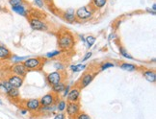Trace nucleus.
<instances>
[{"label":"nucleus","mask_w":156,"mask_h":119,"mask_svg":"<svg viewBox=\"0 0 156 119\" xmlns=\"http://www.w3.org/2000/svg\"><path fill=\"white\" fill-rule=\"evenodd\" d=\"M44 4H47L48 6H50L53 4V0H44Z\"/></svg>","instance_id":"nucleus-37"},{"label":"nucleus","mask_w":156,"mask_h":119,"mask_svg":"<svg viewBox=\"0 0 156 119\" xmlns=\"http://www.w3.org/2000/svg\"><path fill=\"white\" fill-rule=\"evenodd\" d=\"M79 37L81 38V40H82V41H84V42H85V38H84V36H81V35H80Z\"/></svg>","instance_id":"nucleus-40"},{"label":"nucleus","mask_w":156,"mask_h":119,"mask_svg":"<svg viewBox=\"0 0 156 119\" xmlns=\"http://www.w3.org/2000/svg\"><path fill=\"white\" fill-rule=\"evenodd\" d=\"M12 87H13L9 84V82L7 81V79L0 78V93L6 95Z\"/></svg>","instance_id":"nucleus-16"},{"label":"nucleus","mask_w":156,"mask_h":119,"mask_svg":"<svg viewBox=\"0 0 156 119\" xmlns=\"http://www.w3.org/2000/svg\"><path fill=\"white\" fill-rule=\"evenodd\" d=\"M70 70L71 72H74V73H77V72H80V71L84 70L86 68V64H83V63H79V64H73V65H70Z\"/></svg>","instance_id":"nucleus-22"},{"label":"nucleus","mask_w":156,"mask_h":119,"mask_svg":"<svg viewBox=\"0 0 156 119\" xmlns=\"http://www.w3.org/2000/svg\"><path fill=\"white\" fill-rule=\"evenodd\" d=\"M11 9H12V11L14 12V13L17 14L19 15L24 16V17L29 16V12H28V9H27V5L25 3H22V4L16 5V6H12Z\"/></svg>","instance_id":"nucleus-12"},{"label":"nucleus","mask_w":156,"mask_h":119,"mask_svg":"<svg viewBox=\"0 0 156 119\" xmlns=\"http://www.w3.org/2000/svg\"><path fill=\"white\" fill-rule=\"evenodd\" d=\"M58 45L61 51L71 50L75 45V39L73 35L69 31H64L60 33L58 38Z\"/></svg>","instance_id":"nucleus-1"},{"label":"nucleus","mask_w":156,"mask_h":119,"mask_svg":"<svg viewBox=\"0 0 156 119\" xmlns=\"http://www.w3.org/2000/svg\"><path fill=\"white\" fill-rule=\"evenodd\" d=\"M8 2L12 7V6H16V5L24 3V0H8Z\"/></svg>","instance_id":"nucleus-31"},{"label":"nucleus","mask_w":156,"mask_h":119,"mask_svg":"<svg viewBox=\"0 0 156 119\" xmlns=\"http://www.w3.org/2000/svg\"><path fill=\"white\" fill-rule=\"evenodd\" d=\"M66 111L69 118H75V116L80 112V104L78 102H67Z\"/></svg>","instance_id":"nucleus-6"},{"label":"nucleus","mask_w":156,"mask_h":119,"mask_svg":"<svg viewBox=\"0 0 156 119\" xmlns=\"http://www.w3.org/2000/svg\"><path fill=\"white\" fill-rule=\"evenodd\" d=\"M115 66V64H114L113 63H110V62H105L103 63L102 64L100 65V67H99V70L100 71H104L108 68H111V67H114Z\"/></svg>","instance_id":"nucleus-27"},{"label":"nucleus","mask_w":156,"mask_h":119,"mask_svg":"<svg viewBox=\"0 0 156 119\" xmlns=\"http://www.w3.org/2000/svg\"><path fill=\"white\" fill-rule=\"evenodd\" d=\"M6 96H7L11 100H19L20 99V90H19V88L12 87L10 90L7 92V94H6Z\"/></svg>","instance_id":"nucleus-18"},{"label":"nucleus","mask_w":156,"mask_h":119,"mask_svg":"<svg viewBox=\"0 0 156 119\" xmlns=\"http://www.w3.org/2000/svg\"><path fill=\"white\" fill-rule=\"evenodd\" d=\"M66 85L64 82H60V83H58V84H56V85H53V86H51V88H52V91H53V93H55V94H60V93H62L63 91H64V89H65V87H66Z\"/></svg>","instance_id":"nucleus-19"},{"label":"nucleus","mask_w":156,"mask_h":119,"mask_svg":"<svg viewBox=\"0 0 156 119\" xmlns=\"http://www.w3.org/2000/svg\"><path fill=\"white\" fill-rule=\"evenodd\" d=\"M116 37V35L115 34H111L110 36H109V39H112V38H115Z\"/></svg>","instance_id":"nucleus-39"},{"label":"nucleus","mask_w":156,"mask_h":119,"mask_svg":"<svg viewBox=\"0 0 156 119\" xmlns=\"http://www.w3.org/2000/svg\"><path fill=\"white\" fill-rule=\"evenodd\" d=\"M151 9H152L153 11H156V4H155V3L152 5V8H151Z\"/></svg>","instance_id":"nucleus-41"},{"label":"nucleus","mask_w":156,"mask_h":119,"mask_svg":"<svg viewBox=\"0 0 156 119\" xmlns=\"http://www.w3.org/2000/svg\"><path fill=\"white\" fill-rule=\"evenodd\" d=\"M7 81L9 82V84L15 87V88H20L23 85V82H24V78H22L20 76H17L15 74H11L8 76Z\"/></svg>","instance_id":"nucleus-10"},{"label":"nucleus","mask_w":156,"mask_h":119,"mask_svg":"<svg viewBox=\"0 0 156 119\" xmlns=\"http://www.w3.org/2000/svg\"><path fill=\"white\" fill-rule=\"evenodd\" d=\"M143 76H144V78L149 83H155L156 81V73L154 70L147 69L143 72Z\"/></svg>","instance_id":"nucleus-17"},{"label":"nucleus","mask_w":156,"mask_h":119,"mask_svg":"<svg viewBox=\"0 0 156 119\" xmlns=\"http://www.w3.org/2000/svg\"><path fill=\"white\" fill-rule=\"evenodd\" d=\"M69 90H70V86H66V87H65V89H64V94H63V96L66 98L67 97V95H68V93L69 92Z\"/></svg>","instance_id":"nucleus-34"},{"label":"nucleus","mask_w":156,"mask_h":119,"mask_svg":"<svg viewBox=\"0 0 156 119\" xmlns=\"http://www.w3.org/2000/svg\"><path fill=\"white\" fill-rule=\"evenodd\" d=\"M147 12H148L149 14H151L152 15H155V11H153L152 9H149V8H147Z\"/></svg>","instance_id":"nucleus-36"},{"label":"nucleus","mask_w":156,"mask_h":119,"mask_svg":"<svg viewBox=\"0 0 156 119\" xmlns=\"http://www.w3.org/2000/svg\"><path fill=\"white\" fill-rule=\"evenodd\" d=\"M54 119H66V115L63 114V112H60V114H57L55 115Z\"/></svg>","instance_id":"nucleus-35"},{"label":"nucleus","mask_w":156,"mask_h":119,"mask_svg":"<svg viewBox=\"0 0 156 119\" xmlns=\"http://www.w3.org/2000/svg\"><path fill=\"white\" fill-rule=\"evenodd\" d=\"M107 1L108 0H92L91 6L94 10H99L107 4Z\"/></svg>","instance_id":"nucleus-20"},{"label":"nucleus","mask_w":156,"mask_h":119,"mask_svg":"<svg viewBox=\"0 0 156 119\" xmlns=\"http://www.w3.org/2000/svg\"><path fill=\"white\" fill-rule=\"evenodd\" d=\"M94 13V9L92 7L91 5L83 6V7L78 8L75 11V16L77 20L80 21H85L91 19Z\"/></svg>","instance_id":"nucleus-2"},{"label":"nucleus","mask_w":156,"mask_h":119,"mask_svg":"<svg viewBox=\"0 0 156 119\" xmlns=\"http://www.w3.org/2000/svg\"><path fill=\"white\" fill-rule=\"evenodd\" d=\"M119 54H121L123 58L128 59H134V58L132 57L129 53L126 51V49L123 48V47H119Z\"/></svg>","instance_id":"nucleus-25"},{"label":"nucleus","mask_w":156,"mask_h":119,"mask_svg":"<svg viewBox=\"0 0 156 119\" xmlns=\"http://www.w3.org/2000/svg\"><path fill=\"white\" fill-rule=\"evenodd\" d=\"M54 68L57 71H63L65 69V65L60 62H55L54 63Z\"/></svg>","instance_id":"nucleus-30"},{"label":"nucleus","mask_w":156,"mask_h":119,"mask_svg":"<svg viewBox=\"0 0 156 119\" xmlns=\"http://www.w3.org/2000/svg\"><path fill=\"white\" fill-rule=\"evenodd\" d=\"M119 67H121L122 70H125V71H128V72H133V71H136L137 70V66L133 63H123L119 65Z\"/></svg>","instance_id":"nucleus-21"},{"label":"nucleus","mask_w":156,"mask_h":119,"mask_svg":"<svg viewBox=\"0 0 156 119\" xmlns=\"http://www.w3.org/2000/svg\"><path fill=\"white\" fill-rule=\"evenodd\" d=\"M64 80V73L62 71H54V72H50L46 75V81L50 85H56L60 82H63Z\"/></svg>","instance_id":"nucleus-5"},{"label":"nucleus","mask_w":156,"mask_h":119,"mask_svg":"<svg viewBox=\"0 0 156 119\" xmlns=\"http://www.w3.org/2000/svg\"><path fill=\"white\" fill-rule=\"evenodd\" d=\"M62 53L61 50H54V51H51V52H48L45 54V58L47 59H52V58H55L57 56H59L60 54Z\"/></svg>","instance_id":"nucleus-26"},{"label":"nucleus","mask_w":156,"mask_h":119,"mask_svg":"<svg viewBox=\"0 0 156 119\" xmlns=\"http://www.w3.org/2000/svg\"><path fill=\"white\" fill-rule=\"evenodd\" d=\"M94 76H95V74L91 73V72H87V73L84 74L82 76V78L80 79L79 87L80 88H85V87H87L93 82V80L94 79Z\"/></svg>","instance_id":"nucleus-13"},{"label":"nucleus","mask_w":156,"mask_h":119,"mask_svg":"<svg viewBox=\"0 0 156 119\" xmlns=\"http://www.w3.org/2000/svg\"><path fill=\"white\" fill-rule=\"evenodd\" d=\"M80 91L81 88L79 87H74L73 88H70L69 92L67 95V102H78L80 98Z\"/></svg>","instance_id":"nucleus-11"},{"label":"nucleus","mask_w":156,"mask_h":119,"mask_svg":"<svg viewBox=\"0 0 156 119\" xmlns=\"http://www.w3.org/2000/svg\"><path fill=\"white\" fill-rule=\"evenodd\" d=\"M11 72L12 74H15V75L20 76L22 78H24L28 73V70L22 63H15L14 65H12Z\"/></svg>","instance_id":"nucleus-8"},{"label":"nucleus","mask_w":156,"mask_h":119,"mask_svg":"<svg viewBox=\"0 0 156 119\" xmlns=\"http://www.w3.org/2000/svg\"><path fill=\"white\" fill-rule=\"evenodd\" d=\"M92 55H93V53H92V52H87V53H86V55L84 56L83 59H82V63H83V62H86L87 59H89L90 58L92 57Z\"/></svg>","instance_id":"nucleus-33"},{"label":"nucleus","mask_w":156,"mask_h":119,"mask_svg":"<svg viewBox=\"0 0 156 119\" xmlns=\"http://www.w3.org/2000/svg\"><path fill=\"white\" fill-rule=\"evenodd\" d=\"M66 108H67V102H66V100H60L59 102L57 103L56 109H57L60 112L65 111V110H66Z\"/></svg>","instance_id":"nucleus-24"},{"label":"nucleus","mask_w":156,"mask_h":119,"mask_svg":"<svg viewBox=\"0 0 156 119\" xmlns=\"http://www.w3.org/2000/svg\"><path fill=\"white\" fill-rule=\"evenodd\" d=\"M24 108L31 112L39 111L41 108V103L39 99H29L24 102Z\"/></svg>","instance_id":"nucleus-9"},{"label":"nucleus","mask_w":156,"mask_h":119,"mask_svg":"<svg viewBox=\"0 0 156 119\" xmlns=\"http://www.w3.org/2000/svg\"><path fill=\"white\" fill-rule=\"evenodd\" d=\"M95 41H97V38L94 37V36H87L85 38V42L87 43V47L88 48H91V47L95 43Z\"/></svg>","instance_id":"nucleus-23"},{"label":"nucleus","mask_w":156,"mask_h":119,"mask_svg":"<svg viewBox=\"0 0 156 119\" xmlns=\"http://www.w3.org/2000/svg\"><path fill=\"white\" fill-rule=\"evenodd\" d=\"M12 57L11 51L6 46L0 44V61H7Z\"/></svg>","instance_id":"nucleus-15"},{"label":"nucleus","mask_w":156,"mask_h":119,"mask_svg":"<svg viewBox=\"0 0 156 119\" xmlns=\"http://www.w3.org/2000/svg\"><path fill=\"white\" fill-rule=\"evenodd\" d=\"M63 17L64 19L70 23V24H73V23H74L77 19H76V16H75V11L73 9H68L67 11L65 12V13L63 14Z\"/></svg>","instance_id":"nucleus-14"},{"label":"nucleus","mask_w":156,"mask_h":119,"mask_svg":"<svg viewBox=\"0 0 156 119\" xmlns=\"http://www.w3.org/2000/svg\"><path fill=\"white\" fill-rule=\"evenodd\" d=\"M20 114H23V115H25L26 114H28V110L25 109V110H20Z\"/></svg>","instance_id":"nucleus-38"},{"label":"nucleus","mask_w":156,"mask_h":119,"mask_svg":"<svg viewBox=\"0 0 156 119\" xmlns=\"http://www.w3.org/2000/svg\"><path fill=\"white\" fill-rule=\"evenodd\" d=\"M22 63L24 64V66L27 68V70H36V69H40L43 66V59L39 57H31V58H27Z\"/></svg>","instance_id":"nucleus-3"},{"label":"nucleus","mask_w":156,"mask_h":119,"mask_svg":"<svg viewBox=\"0 0 156 119\" xmlns=\"http://www.w3.org/2000/svg\"><path fill=\"white\" fill-rule=\"evenodd\" d=\"M34 3L38 8H44V0H34Z\"/></svg>","instance_id":"nucleus-32"},{"label":"nucleus","mask_w":156,"mask_h":119,"mask_svg":"<svg viewBox=\"0 0 156 119\" xmlns=\"http://www.w3.org/2000/svg\"><path fill=\"white\" fill-rule=\"evenodd\" d=\"M29 24L30 27L35 30V31H46L47 30L46 23L41 19H39V17H36L33 15L29 17Z\"/></svg>","instance_id":"nucleus-4"},{"label":"nucleus","mask_w":156,"mask_h":119,"mask_svg":"<svg viewBox=\"0 0 156 119\" xmlns=\"http://www.w3.org/2000/svg\"><path fill=\"white\" fill-rule=\"evenodd\" d=\"M57 99H58V95L53 92H50L44 95L40 99V103L41 106H53L57 102Z\"/></svg>","instance_id":"nucleus-7"},{"label":"nucleus","mask_w":156,"mask_h":119,"mask_svg":"<svg viewBox=\"0 0 156 119\" xmlns=\"http://www.w3.org/2000/svg\"><path fill=\"white\" fill-rule=\"evenodd\" d=\"M75 119H92L91 116L89 114H87L86 112H82L80 111L79 114H78L76 116H75Z\"/></svg>","instance_id":"nucleus-29"},{"label":"nucleus","mask_w":156,"mask_h":119,"mask_svg":"<svg viewBox=\"0 0 156 119\" xmlns=\"http://www.w3.org/2000/svg\"><path fill=\"white\" fill-rule=\"evenodd\" d=\"M0 105H3V102H2V100L0 99Z\"/></svg>","instance_id":"nucleus-42"},{"label":"nucleus","mask_w":156,"mask_h":119,"mask_svg":"<svg viewBox=\"0 0 156 119\" xmlns=\"http://www.w3.org/2000/svg\"><path fill=\"white\" fill-rule=\"evenodd\" d=\"M27 58H29V57H19V56H16V55H14V56H12V57H11L12 61H13V63H23Z\"/></svg>","instance_id":"nucleus-28"}]
</instances>
